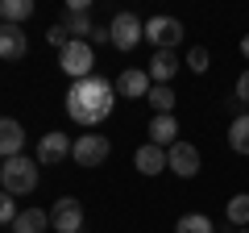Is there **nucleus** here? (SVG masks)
I'll return each instance as SVG.
<instances>
[{
    "mask_svg": "<svg viewBox=\"0 0 249 233\" xmlns=\"http://www.w3.org/2000/svg\"><path fill=\"white\" fill-rule=\"evenodd\" d=\"M50 225H54V233H79V229H83V204H79L75 196L54 200V208H50Z\"/></svg>",
    "mask_w": 249,
    "mask_h": 233,
    "instance_id": "nucleus-8",
    "label": "nucleus"
},
{
    "mask_svg": "<svg viewBox=\"0 0 249 233\" xmlns=\"http://www.w3.org/2000/svg\"><path fill=\"white\" fill-rule=\"evenodd\" d=\"M183 21L178 17H150L145 21V42L154 46V50H175L178 42H183Z\"/></svg>",
    "mask_w": 249,
    "mask_h": 233,
    "instance_id": "nucleus-5",
    "label": "nucleus"
},
{
    "mask_svg": "<svg viewBox=\"0 0 249 233\" xmlns=\"http://www.w3.org/2000/svg\"><path fill=\"white\" fill-rule=\"evenodd\" d=\"M175 233H216V225H212L208 213H183L178 225H175Z\"/></svg>",
    "mask_w": 249,
    "mask_h": 233,
    "instance_id": "nucleus-19",
    "label": "nucleus"
},
{
    "mask_svg": "<svg viewBox=\"0 0 249 233\" xmlns=\"http://www.w3.org/2000/svg\"><path fill=\"white\" fill-rule=\"evenodd\" d=\"M116 92H121L124 100H145L154 92V79L145 67H124L121 75H116Z\"/></svg>",
    "mask_w": 249,
    "mask_h": 233,
    "instance_id": "nucleus-10",
    "label": "nucleus"
},
{
    "mask_svg": "<svg viewBox=\"0 0 249 233\" xmlns=\"http://www.w3.org/2000/svg\"><path fill=\"white\" fill-rule=\"evenodd\" d=\"M229 146L237 154H249V113L232 116V125H229Z\"/></svg>",
    "mask_w": 249,
    "mask_h": 233,
    "instance_id": "nucleus-20",
    "label": "nucleus"
},
{
    "mask_svg": "<svg viewBox=\"0 0 249 233\" xmlns=\"http://www.w3.org/2000/svg\"><path fill=\"white\" fill-rule=\"evenodd\" d=\"M58 67L75 79H88V75H96L91 67H96V50H91V42H67L58 50Z\"/></svg>",
    "mask_w": 249,
    "mask_h": 233,
    "instance_id": "nucleus-4",
    "label": "nucleus"
},
{
    "mask_svg": "<svg viewBox=\"0 0 249 233\" xmlns=\"http://www.w3.org/2000/svg\"><path fill=\"white\" fill-rule=\"evenodd\" d=\"M232 96L241 100V108L249 104V67H245V71H241V79H237V92H232Z\"/></svg>",
    "mask_w": 249,
    "mask_h": 233,
    "instance_id": "nucleus-25",
    "label": "nucleus"
},
{
    "mask_svg": "<svg viewBox=\"0 0 249 233\" xmlns=\"http://www.w3.org/2000/svg\"><path fill=\"white\" fill-rule=\"evenodd\" d=\"M34 17V0H0V25H21Z\"/></svg>",
    "mask_w": 249,
    "mask_h": 233,
    "instance_id": "nucleus-17",
    "label": "nucleus"
},
{
    "mask_svg": "<svg viewBox=\"0 0 249 233\" xmlns=\"http://www.w3.org/2000/svg\"><path fill=\"white\" fill-rule=\"evenodd\" d=\"M50 229V213L42 208H21V216L13 221V233H46Z\"/></svg>",
    "mask_w": 249,
    "mask_h": 233,
    "instance_id": "nucleus-16",
    "label": "nucleus"
},
{
    "mask_svg": "<svg viewBox=\"0 0 249 233\" xmlns=\"http://www.w3.org/2000/svg\"><path fill=\"white\" fill-rule=\"evenodd\" d=\"M166 171H175L178 179H196L199 175V150L191 142H175L166 150Z\"/></svg>",
    "mask_w": 249,
    "mask_h": 233,
    "instance_id": "nucleus-9",
    "label": "nucleus"
},
{
    "mask_svg": "<svg viewBox=\"0 0 249 233\" xmlns=\"http://www.w3.org/2000/svg\"><path fill=\"white\" fill-rule=\"evenodd\" d=\"M75 150V137L62 134V129H46L42 142H37V162L42 167H58V162H67Z\"/></svg>",
    "mask_w": 249,
    "mask_h": 233,
    "instance_id": "nucleus-6",
    "label": "nucleus"
},
{
    "mask_svg": "<svg viewBox=\"0 0 249 233\" xmlns=\"http://www.w3.org/2000/svg\"><path fill=\"white\" fill-rule=\"evenodd\" d=\"M112 108H116V83H108L104 75H88L67 88V113L83 129H96L100 121H108Z\"/></svg>",
    "mask_w": 249,
    "mask_h": 233,
    "instance_id": "nucleus-1",
    "label": "nucleus"
},
{
    "mask_svg": "<svg viewBox=\"0 0 249 233\" xmlns=\"http://www.w3.org/2000/svg\"><path fill=\"white\" fill-rule=\"evenodd\" d=\"M208 67H212V54H208V46H191V50H187V71L208 75Z\"/></svg>",
    "mask_w": 249,
    "mask_h": 233,
    "instance_id": "nucleus-22",
    "label": "nucleus"
},
{
    "mask_svg": "<svg viewBox=\"0 0 249 233\" xmlns=\"http://www.w3.org/2000/svg\"><path fill=\"white\" fill-rule=\"evenodd\" d=\"M237 233H249V229H237Z\"/></svg>",
    "mask_w": 249,
    "mask_h": 233,
    "instance_id": "nucleus-27",
    "label": "nucleus"
},
{
    "mask_svg": "<svg viewBox=\"0 0 249 233\" xmlns=\"http://www.w3.org/2000/svg\"><path fill=\"white\" fill-rule=\"evenodd\" d=\"M145 100H150L154 113H175V88H166V83H154V92Z\"/></svg>",
    "mask_w": 249,
    "mask_h": 233,
    "instance_id": "nucleus-21",
    "label": "nucleus"
},
{
    "mask_svg": "<svg viewBox=\"0 0 249 233\" xmlns=\"http://www.w3.org/2000/svg\"><path fill=\"white\" fill-rule=\"evenodd\" d=\"M29 50V38L21 25H0V58L4 63H17V58H25Z\"/></svg>",
    "mask_w": 249,
    "mask_h": 233,
    "instance_id": "nucleus-12",
    "label": "nucleus"
},
{
    "mask_svg": "<svg viewBox=\"0 0 249 233\" xmlns=\"http://www.w3.org/2000/svg\"><path fill=\"white\" fill-rule=\"evenodd\" d=\"M178 54L175 50H154V58H150V67H145V71H150V79L154 83H166V88H175V71H178Z\"/></svg>",
    "mask_w": 249,
    "mask_h": 233,
    "instance_id": "nucleus-14",
    "label": "nucleus"
},
{
    "mask_svg": "<svg viewBox=\"0 0 249 233\" xmlns=\"http://www.w3.org/2000/svg\"><path fill=\"white\" fill-rule=\"evenodd\" d=\"M21 216V208H17V200L9 196V192H0V225H13Z\"/></svg>",
    "mask_w": 249,
    "mask_h": 233,
    "instance_id": "nucleus-23",
    "label": "nucleus"
},
{
    "mask_svg": "<svg viewBox=\"0 0 249 233\" xmlns=\"http://www.w3.org/2000/svg\"><path fill=\"white\" fill-rule=\"evenodd\" d=\"M37 167L42 162L25 158V154L4 158V167H0V192H9V196H34L37 192Z\"/></svg>",
    "mask_w": 249,
    "mask_h": 233,
    "instance_id": "nucleus-2",
    "label": "nucleus"
},
{
    "mask_svg": "<svg viewBox=\"0 0 249 233\" xmlns=\"http://www.w3.org/2000/svg\"><path fill=\"white\" fill-rule=\"evenodd\" d=\"M133 167L142 171V175H162V171H166V150H162V146H154V142L137 146V154H133Z\"/></svg>",
    "mask_w": 249,
    "mask_h": 233,
    "instance_id": "nucleus-15",
    "label": "nucleus"
},
{
    "mask_svg": "<svg viewBox=\"0 0 249 233\" xmlns=\"http://www.w3.org/2000/svg\"><path fill=\"white\" fill-rule=\"evenodd\" d=\"M142 42H145V21L137 17V13H116V17L108 21V46H116L121 54L137 50Z\"/></svg>",
    "mask_w": 249,
    "mask_h": 233,
    "instance_id": "nucleus-3",
    "label": "nucleus"
},
{
    "mask_svg": "<svg viewBox=\"0 0 249 233\" xmlns=\"http://www.w3.org/2000/svg\"><path fill=\"white\" fill-rule=\"evenodd\" d=\"M46 42H50L54 50H62V46L71 42V34H67V29H62V25H50V29H46Z\"/></svg>",
    "mask_w": 249,
    "mask_h": 233,
    "instance_id": "nucleus-24",
    "label": "nucleus"
},
{
    "mask_svg": "<svg viewBox=\"0 0 249 233\" xmlns=\"http://www.w3.org/2000/svg\"><path fill=\"white\" fill-rule=\"evenodd\" d=\"M108 154H112V142H108L104 134H79V137H75L71 158L79 162V167H100Z\"/></svg>",
    "mask_w": 249,
    "mask_h": 233,
    "instance_id": "nucleus-7",
    "label": "nucleus"
},
{
    "mask_svg": "<svg viewBox=\"0 0 249 233\" xmlns=\"http://www.w3.org/2000/svg\"><path fill=\"white\" fill-rule=\"evenodd\" d=\"M224 216H229L232 229H249V192H237V196L224 204Z\"/></svg>",
    "mask_w": 249,
    "mask_h": 233,
    "instance_id": "nucleus-18",
    "label": "nucleus"
},
{
    "mask_svg": "<svg viewBox=\"0 0 249 233\" xmlns=\"http://www.w3.org/2000/svg\"><path fill=\"white\" fill-rule=\"evenodd\" d=\"M145 134H150L154 146L170 150V146L178 142V121H175V113H154V116H150V125H145Z\"/></svg>",
    "mask_w": 249,
    "mask_h": 233,
    "instance_id": "nucleus-11",
    "label": "nucleus"
},
{
    "mask_svg": "<svg viewBox=\"0 0 249 233\" xmlns=\"http://www.w3.org/2000/svg\"><path fill=\"white\" fill-rule=\"evenodd\" d=\"M25 150V129L13 116H0V158H17Z\"/></svg>",
    "mask_w": 249,
    "mask_h": 233,
    "instance_id": "nucleus-13",
    "label": "nucleus"
},
{
    "mask_svg": "<svg viewBox=\"0 0 249 233\" xmlns=\"http://www.w3.org/2000/svg\"><path fill=\"white\" fill-rule=\"evenodd\" d=\"M241 54H245V58H249V34L241 38Z\"/></svg>",
    "mask_w": 249,
    "mask_h": 233,
    "instance_id": "nucleus-26",
    "label": "nucleus"
}]
</instances>
